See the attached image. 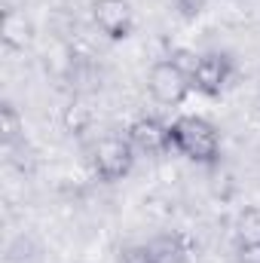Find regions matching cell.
Listing matches in <instances>:
<instances>
[{"label":"cell","mask_w":260,"mask_h":263,"mask_svg":"<svg viewBox=\"0 0 260 263\" xmlns=\"http://www.w3.org/2000/svg\"><path fill=\"white\" fill-rule=\"evenodd\" d=\"M172 147L196 165H214L220 159V132L202 117H178L172 126Z\"/></svg>","instance_id":"cell-1"},{"label":"cell","mask_w":260,"mask_h":263,"mask_svg":"<svg viewBox=\"0 0 260 263\" xmlns=\"http://www.w3.org/2000/svg\"><path fill=\"white\" fill-rule=\"evenodd\" d=\"M135 147H132L129 138H120V135H107L101 138L95 147H92V172L98 175V181L104 184H117L123 181L135 165Z\"/></svg>","instance_id":"cell-2"},{"label":"cell","mask_w":260,"mask_h":263,"mask_svg":"<svg viewBox=\"0 0 260 263\" xmlns=\"http://www.w3.org/2000/svg\"><path fill=\"white\" fill-rule=\"evenodd\" d=\"M147 89H150V95L159 101V104H165V107H178V104H184L187 101V95H190V73L184 70V67H178L172 59H162V62H156V65L150 67V73H147Z\"/></svg>","instance_id":"cell-3"},{"label":"cell","mask_w":260,"mask_h":263,"mask_svg":"<svg viewBox=\"0 0 260 263\" xmlns=\"http://www.w3.org/2000/svg\"><path fill=\"white\" fill-rule=\"evenodd\" d=\"M233 70L236 67H233L230 55H224V52H205V55H199L196 67L190 70V86H193L196 92L214 98V95H220L227 89Z\"/></svg>","instance_id":"cell-4"},{"label":"cell","mask_w":260,"mask_h":263,"mask_svg":"<svg viewBox=\"0 0 260 263\" xmlns=\"http://www.w3.org/2000/svg\"><path fill=\"white\" fill-rule=\"evenodd\" d=\"M92 18L110 40H126L135 31V12L129 0H92Z\"/></svg>","instance_id":"cell-5"},{"label":"cell","mask_w":260,"mask_h":263,"mask_svg":"<svg viewBox=\"0 0 260 263\" xmlns=\"http://www.w3.org/2000/svg\"><path fill=\"white\" fill-rule=\"evenodd\" d=\"M126 138L132 141V147L138 153H147V156H162L172 150V135L169 126L159 123L156 117H138L126 129Z\"/></svg>","instance_id":"cell-6"},{"label":"cell","mask_w":260,"mask_h":263,"mask_svg":"<svg viewBox=\"0 0 260 263\" xmlns=\"http://www.w3.org/2000/svg\"><path fill=\"white\" fill-rule=\"evenodd\" d=\"M0 37H3V46L6 49L22 52L34 40V25H31V18L22 9H6L3 18H0Z\"/></svg>","instance_id":"cell-7"},{"label":"cell","mask_w":260,"mask_h":263,"mask_svg":"<svg viewBox=\"0 0 260 263\" xmlns=\"http://www.w3.org/2000/svg\"><path fill=\"white\" fill-rule=\"evenodd\" d=\"M153 263H184L187 260V242L181 236H159L150 242Z\"/></svg>","instance_id":"cell-8"},{"label":"cell","mask_w":260,"mask_h":263,"mask_svg":"<svg viewBox=\"0 0 260 263\" xmlns=\"http://www.w3.org/2000/svg\"><path fill=\"white\" fill-rule=\"evenodd\" d=\"M236 239L239 242H260V205H245L236 217Z\"/></svg>","instance_id":"cell-9"},{"label":"cell","mask_w":260,"mask_h":263,"mask_svg":"<svg viewBox=\"0 0 260 263\" xmlns=\"http://www.w3.org/2000/svg\"><path fill=\"white\" fill-rule=\"evenodd\" d=\"M22 132H25V123H22L18 110L9 101H3L0 104V138H3V144L12 147L15 141H22Z\"/></svg>","instance_id":"cell-10"},{"label":"cell","mask_w":260,"mask_h":263,"mask_svg":"<svg viewBox=\"0 0 260 263\" xmlns=\"http://www.w3.org/2000/svg\"><path fill=\"white\" fill-rule=\"evenodd\" d=\"M89 120H92V114H89V107H83V104H70V110H67V117H65L67 129L77 132V135L89 126Z\"/></svg>","instance_id":"cell-11"},{"label":"cell","mask_w":260,"mask_h":263,"mask_svg":"<svg viewBox=\"0 0 260 263\" xmlns=\"http://www.w3.org/2000/svg\"><path fill=\"white\" fill-rule=\"evenodd\" d=\"M120 263H153L150 245H129L120 251Z\"/></svg>","instance_id":"cell-12"},{"label":"cell","mask_w":260,"mask_h":263,"mask_svg":"<svg viewBox=\"0 0 260 263\" xmlns=\"http://www.w3.org/2000/svg\"><path fill=\"white\" fill-rule=\"evenodd\" d=\"M236 263H260V242H239Z\"/></svg>","instance_id":"cell-13"},{"label":"cell","mask_w":260,"mask_h":263,"mask_svg":"<svg viewBox=\"0 0 260 263\" xmlns=\"http://www.w3.org/2000/svg\"><path fill=\"white\" fill-rule=\"evenodd\" d=\"M175 6H178V12H181L184 18H196V15L208 6V0H175Z\"/></svg>","instance_id":"cell-14"}]
</instances>
